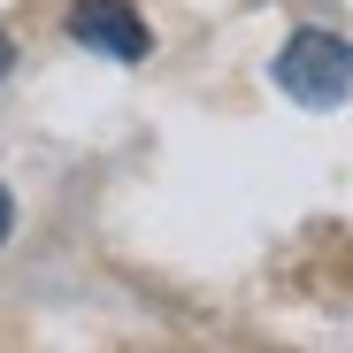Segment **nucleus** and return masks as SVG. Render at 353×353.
Here are the masks:
<instances>
[{"label":"nucleus","instance_id":"obj_1","mask_svg":"<svg viewBox=\"0 0 353 353\" xmlns=\"http://www.w3.org/2000/svg\"><path fill=\"white\" fill-rule=\"evenodd\" d=\"M276 85L307 108H338L353 92V46L330 39V31H300L284 54H276Z\"/></svg>","mask_w":353,"mask_h":353},{"label":"nucleus","instance_id":"obj_2","mask_svg":"<svg viewBox=\"0 0 353 353\" xmlns=\"http://www.w3.org/2000/svg\"><path fill=\"white\" fill-rule=\"evenodd\" d=\"M70 39L108 54V62H146L154 54V31H146V16L131 0H77L70 8Z\"/></svg>","mask_w":353,"mask_h":353},{"label":"nucleus","instance_id":"obj_4","mask_svg":"<svg viewBox=\"0 0 353 353\" xmlns=\"http://www.w3.org/2000/svg\"><path fill=\"white\" fill-rule=\"evenodd\" d=\"M8 70H16V39L0 31V77H8Z\"/></svg>","mask_w":353,"mask_h":353},{"label":"nucleus","instance_id":"obj_3","mask_svg":"<svg viewBox=\"0 0 353 353\" xmlns=\"http://www.w3.org/2000/svg\"><path fill=\"white\" fill-rule=\"evenodd\" d=\"M8 230H16V200H8V185H0V246H8Z\"/></svg>","mask_w":353,"mask_h":353}]
</instances>
